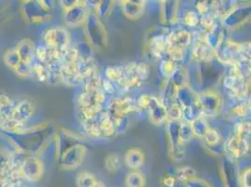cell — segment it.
<instances>
[{
    "label": "cell",
    "mask_w": 251,
    "mask_h": 187,
    "mask_svg": "<svg viewBox=\"0 0 251 187\" xmlns=\"http://www.w3.org/2000/svg\"><path fill=\"white\" fill-rule=\"evenodd\" d=\"M190 125H191L193 135L197 136L199 138H203L210 127L207 124L206 118L202 115H201L196 119H194L193 121H191Z\"/></svg>",
    "instance_id": "cell-18"
},
{
    "label": "cell",
    "mask_w": 251,
    "mask_h": 187,
    "mask_svg": "<svg viewBox=\"0 0 251 187\" xmlns=\"http://www.w3.org/2000/svg\"><path fill=\"white\" fill-rule=\"evenodd\" d=\"M42 42L45 46L54 50L61 56L70 48V35L66 28L56 26L44 32Z\"/></svg>",
    "instance_id": "cell-3"
},
{
    "label": "cell",
    "mask_w": 251,
    "mask_h": 187,
    "mask_svg": "<svg viewBox=\"0 0 251 187\" xmlns=\"http://www.w3.org/2000/svg\"><path fill=\"white\" fill-rule=\"evenodd\" d=\"M139 106L147 110L150 116L151 122L154 125H161L167 120L166 107L160 103L156 97L150 95H143L139 99Z\"/></svg>",
    "instance_id": "cell-4"
},
{
    "label": "cell",
    "mask_w": 251,
    "mask_h": 187,
    "mask_svg": "<svg viewBox=\"0 0 251 187\" xmlns=\"http://www.w3.org/2000/svg\"><path fill=\"white\" fill-rule=\"evenodd\" d=\"M195 174H196L195 170L192 169L191 167H183V168H180L178 171V176L183 180L190 179L191 177H194Z\"/></svg>",
    "instance_id": "cell-31"
},
{
    "label": "cell",
    "mask_w": 251,
    "mask_h": 187,
    "mask_svg": "<svg viewBox=\"0 0 251 187\" xmlns=\"http://www.w3.org/2000/svg\"><path fill=\"white\" fill-rule=\"evenodd\" d=\"M54 128L49 123L25 126L17 132L0 130V136H3L15 151L31 156H40L54 139Z\"/></svg>",
    "instance_id": "cell-1"
},
{
    "label": "cell",
    "mask_w": 251,
    "mask_h": 187,
    "mask_svg": "<svg viewBox=\"0 0 251 187\" xmlns=\"http://www.w3.org/2000/svg\"><path fill=\"white\" fill-rule=\"evenodd\" d=\"M14 71L20 78H30L33 74L32 65L30 63L21 62L14 70Z\"/></svg>",
    "instance_id": "cell-26"
},
{
    "label": "cell",
    "mask_w": 251,
    "mask_h": 187,
    "mask_svg": "<svg viewBox=\"0 0 251 187\" xmlns=\"http://www.w3.org/2000/svg\"><path fill=\"white\" fill-rule=\"evenodd\" d=\"M20 170L25 181L37 183L42 179L44 171V163L39 156L26 155L22 163Z\"/></svg>",
    "instance_id": "cell-5"
},
{
    "label": "cell",
    "mask_w": 251,
    "mask_h": 187,
    "mask_svg": "<svg viewBox=\"0 0 251 187\" xmlns=\"http://www.w3.org/2000/svg\"><path fill=\"white\" fill-rule=\"evenodd\" d=\"M97 180L88 172H80L76 177V184L78 187H92Z\"/></svg>",
    "instance_id": "cell-23"
},
{
    "label": "cell",
    "mask_w": 251,
    "mask_h": 187,
    "mask_svg": "<svg viewBox=\"0 0 251 187\" xmlns=\"http://www.w3.org/2000/svg\"><path fill=\"white\" fill-rule=\"evenodd\" d=\"M167 119L169 121H176L178 122L182 118V109L180 105L173 102L166 107Z\"/></svg>",
    "instance_id": "cell-25"
},
{
    "label": "cell",
    "mask_w": 251,
    "mask_h": 187,
    "mask_svg": "<svg viewBox=\"0 0 251 187\" xmlns=\"http://www.w3.org/2000/svg\"><path fill=\"white\" fill-rule=\"evenodd\" d=\"M192 136H193V132L191 129L190 122H184L179 125L178 139H179V142L181 144L188 142V140H191Z\"/></svg>",
    "instance_id": "cell-20"
},
{
    "label": "cell",
    "mask_w": 251,
    "mask_h": 187,
    "mask_svg": "<svg viewBox=\"0 0 251 187\" xmlns=\"http://www.w3.org/2000/svg\"><path fill=\"white\" fill-rule=\"evenodd\" d=\"M11 168V152L4 146H0V180L7 184V178Z\"/></svg>",
    "instance_id": "cell-15"
},
{
    "label": "cell",
    "mask_w": 251,
    "mask_h": 187,
    "mask_svg": "<svg viewBox=\"0 0 251 187\" xmlns=\"http://www.w3.org/2000/svg\"><path fill=\"white\" fill-rule=\"evenodd\" d=\"M203 139L205 140L206 143L210 146L217 145L220 140V134L218 133V131L211 128V127H209V129L207 130V132L203 137Z\"/></svg>",
    "instance_id": "cell-27"
},
{
    "label": "cell",
    "mask_w": 251,
    "mask_h": 187,
    "mask_svg": "<svg viewBox=\"0 0 251 187\" xmlns=\"http://www.w3.org/2000/svg\"><path fill=\"white\" fill-rule=\"evenodd\" d=\"M235 135L240 137L242 139L248 140L249 136H251V124L250 123H239L235 127Z\"/></svg>",
    "instance_id": "cell-28"
},
{
    "label": "cell",
    "mask_w": 251,
    "mask_h": 187,
    "mask_svg": "<svg viewBox=\"0 0 251 187\" xmlns=\"http://www.w3.org/2000/svg\"><path fill=\"white\" fill-rule=\"evenodd\" d=\"M36 111L35 103L27 98H23L14 103L11 119L22 125H25L31 119Z\"/></svg>",
    "instance_id": "cell-9"
},
{
    "label": "cell",
    "mask_w": 251,
    "mask_h": 187,
    "mask_svg": "<svg viewBox=\"0 0 251 187\" xmlns=\"http://www.w3.org/2000/svg\"><path fill=\"white\" fill-rule=\"evenodd\" d=\"M198 15L197 13H195L194 11H188V13L186 14L185 16V22L188 25L190 26H194L198 23Z\"/></svg>",
    "instance_id": "cell-32"
},
{
    "label": "cell",
    "mask_w": 251,
    "mask_h": 187,
    "mask_svg": "<svg viewBox=\"0 0 251 187\" xmlns=\"http://www.w3.org/2000/svg\"><path fill=\"white\" fill-rule=\"evenodd\" d=\"M52 1H24L21 5V12L24 20L27 23H41L51 18Z\"/></svg>",
    "instance_id": "cell-2"
},
{
    "label": "cell",
    "mask_w": 251,
    "mask_h": 187,
    "mask_svg": "<svg viewBox=\"0 0 251 187\" xmlns=\"http://www.w3.org/2000/svg\"><path fill=\"white\" fill-rule=\"evenodd\" d=\"M160 69H161V72H162V74H163L165 77H168V78H171L172 75L174 74V72H175L176 70V69L175 62L172 61V60H165V61H163Z\"/></svg>",
    "instance_id": "cell-29"
},
{
    "label": "cell",
    "mask_w": 251,
    "mask_h": 187,
    "mask_svg": "<svg viewBox=\"0 0 251 187\" xmlns=\"http://www.w3.org/2000/svg\"><path fill=\"white\" fill-rule=\"evenodd\" d=\"M146 156L142 150L133 148L126 152L125 162L126 166L131 169H138L145 164Z\"/></svg>",
    "instance_id": "cell-14"
},
{
    "label": "cell",
    "mask_w": 251,
    "mask_h": 187,
    "mask_svg": "<svg viewBox=\"0 0 251 187\" xmlns=\"http://www.w3.org/2000/svg\"><path fill=\"white\" fill-rule=\"evenodd\" d=\"M87 8L84 2L75 1L68 9L64 10V21L70 27L83 24L87 19Z\"/></svg>",
    "instance_id": "cell-8"
},
{
    "label": "cell",
    "mask_w": 251,
    "mask_h": 187,
    "mask_svg": "<svg viewBox=\"0 0 251 187\" xmlns=\"http://www.w3.org/2000/svg\"><path fill=\"white\" fill-rule=\"evenodd\" d=\"M15 50L18 52L22 62L31 64L36 58V44L30 39H23L17 43Z\"/></svg>",
    "instance_id": "cell-13"
},
{
    "label": "cell",
    "mask_w": 251,
    "mask_h": 187,
    "mask_svg": "<svg viewBox=\"0 0 251 187\" xmlns=\"http://www.w3.org/2000/svg\"><path fill=\"white\" fill-rule=\"evenodd\" d=\"M86 148L83 144H76L57 158L58 165L64 170H74L84 162Z\"/></svg>",
    "instance_id": "cell-6"
},
{
    "label": "cell",
    "mask_w": 251,
    "mask_h": 187,
    "mask_svg": "<svg viewBox=\"0 0 251 187\" xmlns=\"http://www.w3.org/2000/svg\"><path fill=\"white\" fill-rule=\"evenodd\" d=\"M225 87L237 97H242L246 93L244 75L236 67H232L225 78Z\"/></svg>",
    "instance_id": "cell-10"
},
{
    "label": "cell",
    "mask_w": 251,
    "mask_h": 187,
    "mask_svg": "<svg viewBox=\"0 0 251 187\" xmlns=\"http://www.w3.org/2000/svg\"><path fill=\"white\" fill-rule=\"evenodd\" d=\"M211 51H212V47H209L207 43L198 42L194 47L193 54H194V57L198 60H205L208 56H210Z\"/></svg>",
    "instance_id": "cell-22"
},
{
    "label": "cell",
    "mask_w": 251,
    "mask_h": 187,
    "mask_svg": "<svg viewBox=\"0 0 251 187\" xmlns=\"http://www.w3.org/2000/svg\"><path fill=\"white\" fill-rule=\"evenodd\" d=\"M3 61L5 63V65L7 67H9L11 70H15L17 68V66L22 62L21 58L18 54L17 51L15 50V48L13 49H9L7 50L4 55H3Z\"/></svg>",
    "instance_id": "cell-19"
},
{
    "label": "cell",
    "mask_w": 251,
    "mask_h": 187,
    "mask_svg": "<svg viewBox=\"0 0 251 187\" xmlns=\"http://www.w3.org/2000/svg\"><path fill=\"white\" fill-rule=\"evenodd\" d=\"M31 65L32 70H33L32 76L42 83H47L48 77H49L47 63L39 61L35 58L34 61L31 63Z\"/></svg>",
    "instance_id": "cell-17"
},
{
    "label": "cell",
    "mask_w": 251,
    "mask_h": 187,
    "mask_svg": "<svg viewBox=\"0 0 251 187\" xmlns=\"http://www.w3.org/2000/svg\"><path fill=\"white\" fill-rule=\"evenodd\" d=\"M106 169L110 172H116L121 166V158L116 154H111L107 156L105 161Z\"/></svg>",
    "instance_id": "cell-24"
},
{
    "label": "cell",
    "mask_w": 251,
    "mask_h": 187,
    "mask_svg": "<svg viewBox=\"0 0 251 187\" xmlns=\"http://www.w3.org/2000/svg\"><path fill=\"white\" fill-rule=\"evenodd\" d=\"M92 187H105V186L101 182H98V181H97V182L95 183L94 186Z\"/></svg>",
    "instance_id": "cell-34"
},
{
    "label": "cell",
    "mask_w": 251,
    "mask_h": 187,
    "mask_svg": "<svg viewBox=\"0 0 251 187\" xmlns=\"http://www.w3.org/2000/svg\"><path fill=\"white\" fill-rule=\"evenodd\" d=\"M225 149H226V152L232 157L238 158L247 155V153L249 152L250 146H249L248 140L242 139L238 136L233 135L226 141Z\"/></svg>",
    "instance_id": "cell-11"
},
{
    "label": "cell",
    "mask_w": 251,
    "mask_h": 187,
    "mask_svg": "<svg viewBox=\"0 0 251 187\" xmlns=\"http://www.w3.org/2000/svg\"><path fill=\"white\" fill-rule=\"evenodd\" d=\"M124 14L129 19H138L143 13L145 4L143 1H125L123 2Z\"/></svg>",
    "instance_id": "cell-16"
},
{
    "label": "cell",
    "mask_w": 251,
    "mask_h": 187,
    "mask_svg": "<svg viewBox=\"0 0 251 187\" xmlns=\"http://www.w3.org/2000/svg\"><path fill=\"white\" fill-rule=\"evenodd\" d=\"M243 186L244 187H251V168H248L243 174Z\"/></svg>",
    "instance_id": "cell-33"
},
{
    "label": "cell",
    "mask_w": 251,
    "mask_h": 187,
    "mask_svg": "<svg viewBox=\"0 0 251 187\" xmlns=\"http://www.w3.org/2000/svg\"><path fill=\"white\" fill-rule=\"evenodd\" d=\"M198 103L202 116L214 117L220 113L222 101L220 94L206 91L198 94Z\"/></svg>",
    "instance_id": "cell-7"
},
{
    "label": "cell",
    "mask_w": 251,
    "mask_h": 187,
    "mask_svg": "<svg viewBox=\"0 0 251 187\" xmlns=\"http://www.w3.org/2000/svg\"><path fill=\"white\" fill-rule=\"evenodd\" d=\"M191 42L190 34L184 30L172 33L167 37V50L184 51Z\"/></svg>",
    "instance_id": "cell-12"
},
{
    "label": "cell",
    "mask_w": 251,
    "mask_h": 187,
    "mask_svg": "<svg viewBox=\"0 0 251 187\" xmlns=\"http://www.w3.org/2000/svg\"><path fill=\"white\" fill-rule=\"evenodd\" d=\"M121 69L120 67H110L106 70V76L111 82H118L120 78Z\"/></svg>",
    "instance_id": "cell-30"
},
{
    "label": "cell",
    "mask_w": 251,
    "mask_h": 187,
    "mask_svg": "<svg viewBox=\"0 0 251 187\" xmlns=\"http://www.w3.org/2000/svg\"><path fill=\"white\" fill-rule=\"evenodd\" d=\"M126 184L127 187H145L146 178L138 171L129 173L126 178Z\"/></svg>",
    "instance_id": "cell-21"
}]
</instances>
